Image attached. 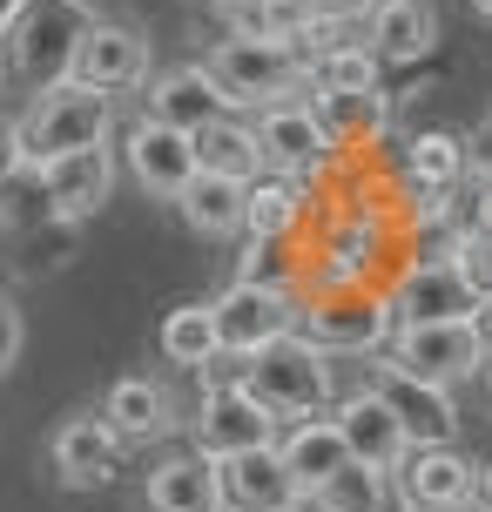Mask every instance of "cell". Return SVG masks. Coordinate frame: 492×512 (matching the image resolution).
Returning <instances> with one entry per match:
<instances>
[{"instance_id":"cell-48","label":"cell","mask_w":492,"mask_h":512,"mask_svg":"<svg viewBox=\"0 0 492 512\" xmlns=\"http://www.w3.org/2000/svg\"><path fill=\"white\" fill-rule=\"evenodd\" d=\"M459 512H486V506H479V499H472V506H459Z\"/></svg>"},{"instance_id":"cell-13","label":"cell","mask_w":492,"mask_h":512,"mask_svg":"<svg viewBox=\"0 0 492 512\" xmlns=\"http://www.w3.org/2000/svg\"><path fill=\"white\" fill-rule=\"evenodd\" d=\"M122 432L108 425L102 411H75V418H61L48 438V465H54V479L68 492H95L115 479V465H122Z\"/></svg>"},{"instance_id":"cell-30","label":"cell","mask_w":492,"mask_h":512,"mask_svg":"<svg viewBox=\"0 0 492 512\" xmlns=\"http://www.w3.org/2000/svg\"><path fill=\"white\" fill-rule=\"evenodd\" d=\"M223 21H230L236 41H284V48H297V34L311 21V0H243Z\"/></svg>"},{"instance_id":"cell-10","label":"cell","mask_w":492,"mask_h":512,"mask_svg":"<svg viewBox=\"0 0 492 512\" xmlns=\"http://www.w3.org/2000/svg\"><path fill=\"white\" fill-rule=\"evenodd\" d=\"M149 75H156L149 34H142L135 21H108V14H95L88 34H81V48H75V75L68 81L102 88V95H135V88H149Z\"/></svg>"},{"instance_id":"cell-11","label":"cell","mask_w":492,"mask_h":512,"mask_svg":"<svg viewBox=\"0 0 492 512\" xmlns=\"http://www.w3.org/2000/svg\"><path fill=\"white\" fill-rule=\"evenodd\" d=\"M284 425L243 391V384H203L196 398V418H189V445L209 452V459H230V452H257V445H277Z\"/></svg>"},{"instance_id":"cell-29","label":"cell","mask_w":492,"mask_h":512,"mask_svg":"<svg viewBox=\"0 0 492 512\" xmlns=\"http://www.w3.org/2000/svg\"><path fill=\"white\" fill-rule=\"evenodd\" d=\"M162 358L176 371H203L223 358V331H216V297L209 304H176L162 317Z\"/></svg>"},{"instance_id":"cell-49","label":"cell","mask_w":492,"mask_h":512,"mask_svg":"<svg viewBox=\"0 0 492 512\" xmlns=\"http://www.w3.org/2000/svg\"><path fill=\"white\" fill-rule=\"evenodd\" d=\"M75 7H88V14H95V0H75Z\"/></svg>"},{"instance_id":"cell-47","label":"cell","mask_w":492,"mask_h":512,"mask_svg":"<svg viewBox=\"0 0 492 512\" xmlns=\"http://www.w3.org/2000/svg\"><path fill=\"white\" fill-rule=\"evenodd\" d=\"M0 88H7V54H0Z\"/></svg>"},{"instance_id":"cell-32","label":"cell","mask_w":492,"mask_h":512,"mask_svg":"<svg viewBox=\"0 0 492 512\" xmlns=\"http://www.w3.org/2000/svg\"><path fill=\"white\" fill-rule=\"evenodd\" d=\"M41 223H54L48 182H41V169H34V162H27L21 176L0 189V230H7V236H27V230H41Z\"/></svg>"},{"instance_id":"cell-6","label":"cell","mask_w":492,"mask_h":512,"mask_svg":"<svg viewBox=\"0 0 492 512\" xmlns=\"http://www.w3.org/2000/svg\"><path fill=\"white\" fill-rule=\"evenodd\" d=\"M304 297L290 283H257V277H230V290H216V331L230 358H257L277 337H297Z\"/></svg>"},{"instance_id":"cell-34","label":"cell","mask_w":492,"mask_h":512,"mask_svg":"<svg viewBox=\"0 0 492 512\" xmlns=\"http://www.w3.org/2000/svg\"><path fill=\"white\" fill-rule=\"evenodd\" d=\"M75 223H41V230H27L21 236V270L27 277H41V270H61V263H68V250H75Z\"/></svg>"},{"instance_id":"cell-39","label":"cell","mask_w":492,"mask_h":512,"mask_svg":"<svg viewBox=\"0 0 492 512\" xmlns=\"http://www.w3.org/2000/svg\"><path fill=\"white\" fill-rule=\"evenodd\" d=\"M290 512H344V506H337V499H324V492H304Z\"/></svg>"},{"instance_id":"cell-8","label":"cell","mask_w":492,"mask_h":512,"mask_svg":"<svg viewBox=\"0 0 492 512\" xmlns=\"http://www.w3.org/2000/svg\"><path fill=\"white\" fill-rule=\"evenodd\" d=\"M385 290H391L398 324H452V317H479V304H486L472 290V277L459 270V256H439V250L412 256Z\"/></svg>"},{"instance_id":"cell-19","label":"cell","mask_w":492,"mask_h":512,"mask_svg":"<svg viewBox=\"0 0 492 512\" xmlns=\"http://www.w3.org/2000/svg\"><path fill=\"white\" fill-rule=\"evenodd\" d=\"M142 115L182 128V135H196V128L223 122V115H236V108L223 102V88H216V75H209L203 61H182V68L149 75V88H142Z\"/></svg>"},{"instance_id":"cell-20","label":"cell","mask_w":492,"mask_h":512,"mask_svg":"<svg viewBox=\"0 0 492 512\" xmlns=\"http://www.w3.org/2000/svg\"><path fill=\"white\" fill-rule=\"evenodd\" d=\"M337 432H344V445H351V459L358 465H378V472H398V459L412 452V438H405V425H398V411L371 391V384H358V391H337Z\"/></svg>"},{"instance_id":"cell-35","label":"cell","mask_w":492,"mask_h":512,"mask_svg":"<svg viewBox=\"0 0 492 512\" xmlns=\"http://www.w3.org/2000/svg\"><path fill=\"white\" fill-rule=\"evenodd\" d=\"M452 256H459V270L472 277V290H479V297H492V223H479V230H472Z\"/></svg>"},{"instance_id":"cell-33","label":"cell","mask_w":492,"mask_h":512,"mask_svg":"<svg viewBox=\"0 0 492 512\" xmlns=\"http://www.w3.org/2000/svg\"><path fill=\"white\" fill-rule=\"evenodd\" d=\"M317 492H324V499H337L344 512H371L378 499H391V472H378V465H358V459H351V465H344V472L331 479V486H317Z\"/></svg>"},{"instance_id":"cell-17","label":"cell","mask_w":492,"mask_h":512,"mask_svg":"<svg viewBox=\"0 0 492 512\" xmlns=\"http://www.w3.org/2000/svg\"><path fill=\"white\" fill-rule=\"evenodd\" d=\"M41 182H48V209L54 223H95L108 209V196H115V149H75V155H54V162H41Z\"/></svg>"},{"instance_id":"cell-1","label":"cell","mask_w":492,"mask_h":512,"mask_svg":"<svg viewBox=\"0 0 492 512\" xmlns=\"http://www.w3.org/2000/svg\"><path fill=\"white\" fill-rule=\"evenodd\" d=\"M203 68L216 75V88H223V102L236 115H263L277 102H311L317 95L311 61L297 48H284V41H236V34H223Z\"/></svg>"},{"instance_id":"cell-31","label":"cell","mask_w":492,"mask_h":512,"mask_svg":"<svg viewBox=\"0 0 492 512\" xmlns=\"http://www.w3.org/2000/svg\"><path fill=\"white\" fill-rule=\"evenodd\" d=\"M311 75H317V95H358V88H385V61L364 48V34H358V41H344V48L317 54Z\"/></svg>"},{"instance_id":"cell-25","label":"cell","mask_w":492,"mask_h":512,"mask_svg":"<svg viewBox=\"0 0 492 512\" xmlns=\"http://www.w3.org/2000/svg\"><path fill=\"white\" fill-rule=\"evenodd\" d=\"M317 122L331 135L337 149H378L391 142L398 128H391V95L385 88H358V95H311Z\"/></svg>"},{"instance_id":"cell-22","label":"cell","mask_w":492,"mask_h":512,"mask_svg":"<svg viewBox=\"0 0 492 512\" xmlns=\"http://www.w3.org/2000/svg\"><path fill=\"white\" fill-rule=\"evenodd\" d=\"M216 472H223V512H290L304 499V486L290 479L277 445L230 452V459H216Z\"/></svg>"},{"instance_id":"cell-21","label":"cell","mask_w":492,"mask_h":512,"mask_svg":"<svg viewBox=\"0 0 492 512\" xmlns=\"http://www.w3.org/2000/svg\"><path fill=\"white\" fill-rule=\"evenodd\" d=\"M142 506L149 512H223V472H216L209 452L176 445V452H162V459L149 465Z\"/></svg>"},{"instance_id":"cell-46","label":"cell","mask_w":492,"mask_h":512,"mask_svg":"<svg viewBox=\"0 0 492 512\" xmlns=\"http://www.w3.org/2000/svg\"><path fill=\"white\" fill-rule=\"evenodd\" d=\"M472 7H479V14H486V21H492V0H472Z\"/></svg>"},{"instance_id":"cell-37","label":"cell","mask_w":492,"mask_h":512,"mask_svg":"<svg viewBox=\"0 0 492 512\" xmlns=\"http://www.w3.org/2000/svg\"><path fill=\"white\" fill-rule=\"evenodd\" d=\"M27 169V149H21V128L14 122H0V189H7V182L21 176Z\"/></svg>"},{"instance_id":"cell-14","label":"cell","mask_w":492,"mask_h":512,"mask_svg":"<svg viewBox=\"0 0 492 512\" xmlns=\"http://www.w3.org/2000/svg\"><path fill=\"white\" fill-rule=\"evenodd\" d=\"M317 230V196L304 176L263 169L257 182H243V236L250 243H311Z\"/></svg>"},{"instance_id":"cell-15","label":"cell","mask_w":492,"mask_h":512,"mask_svg":"<svg viewBox=\"0 0 492 512\" xmlns=\"http://www.w3.org/2000/svg\"><path fill=\"white\" fill-rule=\"evenodd\" d=\"M391 486L412 499V512H459L479 492V459H466L459 445H412L391 472Z\"/></svg>"},{"instance_id":"cell-2","label":"cell","mask_w":492,"mask_h":512,"mask_svg":"<svg viewBox=\"0 0 492 512\" xmlns=\"http://www.w3.org/2000/svg\"><path fill=\"white\" fill-rule=\"evenodd\" d=\"M297 337H311L324 358H378L398 337V310H391L385 283H324L304 297Z\"/></svg>"},{"instance_id":"cell-38","label":"cell","mask_w":492,"mask_h":512,"mask_svg":"<svg viewBox=\"0 0 492 512\" xmlns=\"http://www.w3.org/2000/svg\"><path fill=\"white\" fill-rule=\"evenodd\" d=\"M378 7H385V0H311V14H331V21H371V14H378Z\"/></svg>"},{"instance_id":"cell-42","label":"cell","mask_w":492,"mask_h":512,"mask_svg":"<svg viewBox=\"0 0 492 512\" xmlns=\"http://www.w3.org/2000/svg\"><path fill=\"white\" fill-rule=\"evenodd\" d=\"M371 512H412V499H405V492L391 486V499H378V506H371Z\"/></svg>"},{"instance_id":"cell-41","label":"cell","mask_w":492,"mask_h":512,"mask_svg":"<svg viewBox=\"0 0 492 512\" xmlns=\"http://www.w3.org/2000/svg\"><path fill=\"white\" fill-rule=\"evenodd\" d=\"M472 499H479V506H486V512H492V459H486V465H479V492H472Z\"/></svg>"},{"instance_id":"cell-23","label":"cell","mask_w":492,"mask_h":512,"mask_svg":"<svg viewBox=\"0 0 492 512\" xmlns=\"http://www.w3.org/2000/svg\"><path fill=\"white\" fill-rule=\"evenodd\" d=\"M439 41V7L432 0H385L364 21V48L378 54L385 68H418Z\"/></svg>"},{"instance_id":"cell-45","label":"cell","mask_w":492,"mask_h":512,"mask_svg":"<svg viewBox=\"0 0 492 512\" xmlns=\"http://www.w3.org/2000/svg\"><path fill=\"white\" fill-rule=\"evenodd\" d=\"M486 405H492V358H486Z\"/></svg>"},{"instance_id":"cell-16","label":"cell","mask_w":492,"mask_h":512,"mask_svg":"<svg viewBox=\"0 0 492 512\" xmlns=\"http://www.w3.org/2000/svg\"><path fill=\"white\" fill-rule=\"evenodd\" d=\"M250 122H257V142H263V169H284V176L311 182L337 155V142L324 135L311 102H277V108H263V115H250Z\"/></svg>"},{"instance_id":"cell-12","label":"cell","mask_w":492,"mask_h":512,"mask_svg":"<svg viewBox=\"0 0 492 512\" xmlns=\"http://www.w3.org/2000/svg\"><path fill=\"white\" fill-rule=\"evenodd\" d=\"M122 169L135 176L142 196L176 203L182 189L196 182V135H182V128L142 115V122H129V135H122Z\"/></svg>"},{"instance_id":"cell-3","label":"cell","mask_w":492,"mask_h":512,"mask_svg":"<svg viewBox=\"0 0 492 512\" xmlns=\"http://www.w3.org/2000/svg\"><path fill=\"white\" fill-rule=\"evenodd\" d=\"M243 391L290 432V425L324 418L337 405V364L317 351L311 337H277L270 351L243 358Z\"/></svg>"},{"instance_id":"cell-27","label":"cell","mask_w":492,"mask_h":512,"mask_svg":"<svg viewBox=\"0 0 492 512\" xmlns=\"http://www.w3.org/2000/svg\"><path fill=\"white\" fill-rule=\"evenodd\" d=\"M196 169L203 176H230V182H257L263 176V142L250 115H223V122L196 128Z\"/></svg>"},{"instance_id":"cell-26","label":"cell","mask_w":492,"mask_h":512,"mask_svg":"<svg viewBox=\"0 0 492 512\" xmlns=\"http://www.w3.org/2000/svg\"><path fill=\"white\" fill-rule=\"evenodd\" d=\"M277 452H284L290 479H297L304 492L331 486L337 472L351 465V445H344V432H337V418H331V411H324V418H304V425H290V432L277 438Z\"/></svg>"},{"instance_id":"cell-40","label":"cell","mask_w":492,"mask_h":512,"mask_svg":"<svg viewBox=\"0 0 492 512\" xmlns=\"http://www.w3.org/2000/svg\"><path fill=\"white\" fill-rule=\"evenodd\" d=\"M21 14H27V0H0V34H7V27L21 21Z\"/></svg>"},{"instance_id":"cell-4","label":"cell","mask_w":492,"mask_h":512,"mask_svg":"<svg viewBox=\"0 0 492 512\" xmlns=\"http://www.w3.org/2000/svg\"><path fill=\"white\" fill-rule=\"evenodd\" d=\"M21 128V149L27 162L41 169L54 155H75V149H102L115 135V95L102 88H81V81H54L41 95H27V108L14 115Z\"/></svg>"},{"instance_id":"cell-9","label":"cell","mask_w":492,"mask_h":512,"mask_svg":"<svg viewBox=\"0 0 492 512\" xmlns=\"http://www.w3.org/2000/svg\"><path fill=\"white\" fill-rule=\"evenodd\" d=\"M391 358L405 364V371H418V378L459 391L466 378H486V358H492V351H486V337H479V324H472V317H452V324H398Z\"/></svg>"},{"instance_id":"cell-36","label":"cell","mask_w":492,"mask_h":512,"mask_svg":"<svg viewBox=\"0 0 492 512\" xmlns=\"http://www.w3.org/2000/svg\"><path fill=\"white\" fill-rule=\"evenodd\" d=\"M27 344V324H21V304L0 290V371H14V358H21Z\"/></svg>"},{"instance_id":"cell-18","label":"cell","mask_w":492,"mask_h":512,"mask_svg":"<svg viewBox=\"0 0 492 512\" xmlns=\"http://www.w3.org/2000/svg\"><path fill=\"white\" fill-rule=\"evenodd\" d=\"M472 142L459 128H412L398 135V189H418V196H452L472 182Z\"/></svg>"},{"instance_id":"cell-43","label":"cell","mask_w":492,"mask_h":512,"mask_svg":"<svg viewBox=\"0 0 492 512\" xmlns=\"http://www.w3.org/2000/svg\"><path fill=\"white\" fill-rule=\"evenodd\" d=\"M472 324H479V337H486V351H492V297L479 304V317H472Z\"/></svg>"},{"instance_id":"cell-5","label":"cell","mask_w":492,"mask_h":512,"mask_svg":"<svg viewBox=\"0 0 492 512\" xmlns=\"http://www.w3.org/2000/svg\"><path fill=\"white\" fill-rule=\"evenodd\" d=\"M88 7L75 0H27V14L7 34H0V54H7V81L27 88V95H41L54 81L75 75V48L81 34H88Z\"/></svg>"},{"instance_id":"cell-28","label":"cell","mask_w":492,"mask_h":512,"mask_svg":"<svg viewBox=\"0 0 492 512\" xmlns=\"http://www.w3.org/2000/svg\"><path fill=\"white\" fill-rule=\"evenodd\" d=\"M182 223H189V236H203V243H236L243 236V182L230 176H203L196 169V182L176 196Z\"/></svg>"},{"instance_id":"cell-7","label":"cell","mask_w":492,"mask_h":512,"mask_svg":"<svg viewBox=\"0 0 492 512\" xmlns=\"http://www.w3.org/2000/svg\"><path fill=\"white\" fill-rule=\"evenodd\" d=\"M364 384H371V391L398 411V425H405V438H412V445H459V398H452L445 384L405 371L391 351L364 358Z\"/></svg>"},{"instance_id":"cell-24","label":"cell","mask_w":492,"mask_h":512,"mask_svg":"<svg viewBox=\"0 0 492 512\" xmlns=\"http://www.w3.org/2000/svg\"><path fill=\"white\" fill-rule=\"evenodd\" d=\"M102 418L122 432V445H156V438H169V425H176V405H169V391H162L156 378H115L102 398Z\"/></svg>"},{"instance_id":"cell-44","label":"cell","mask_w":492,"mask_h":512,"mask_svg":"<svg viewBox=\"0 0 492 512\" xmlns=\"http://www.w3.org/2000/svg\"><path fill=\"white\" fill-rule=\"evenodd\" d=\"M209 7H216V14H230V7H243V0H209Z\"/></svg>"}]
</instances>
